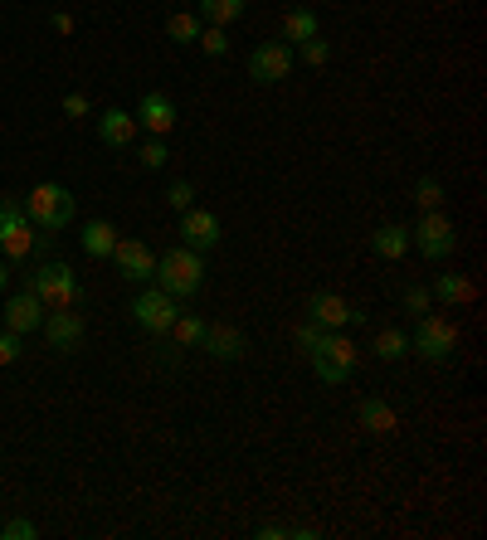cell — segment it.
Wrapping results in <instances>:
<instances>
[{"label": "cell", "instance_id": "cell-1", "mask_svg": "<svg viewBox=\"0 0 487 540\" xmlns=\"http://www.w3.org/2000/svg\"><path fill=\"white\" fill-rule=\"evenodd\" d=\"M151 278H156V288L161 292H171L176 302H186V297H195L200 283H205V258L181 244V249H171V253L156 258V273H151Z\"/></svg>", "mask_w": 487, "mask_h": 540}, {"label": "cell", "instance_id": "cell-2", "mask_svg": "<svg viewBox=\"0 0 487 540\" xmlns=\"http://www.w3.org/2000/svg\"><path fill=\"white\" fill-rule=\"evenodd\" d=\"M25 215H30V224L35 229H44V234H59V229H69L78 215L74 205V190L69 185H59V180H44V185H35L30 190V200H25Z\"/></svg>", "mask_w": 487, "mask_h": 540}, {"label": "cell", "instance_id": "cell-3", "mask_svg": "<svg viewBox=\"0 0 487 540\" xmlns=\"http://www.w3.org/2000/svg\"><path fill=\"white\" fill-rule=\"evenodd\" d=\"M307 360H312V370H317L322 385H346V380L356 375V346H351L341 331H327L322 346H317Z\"/></svg>", "mask_w": 487, "mask_h": 540}, {"label": "cell", "instance_id": "cell-4", "mask_svg": "<svg viewBox=\"0 0 487 540\" xmlns=\"http://www.w3.org/2000/svg\"><path fill=\"white\" fill-rule=\"evenodd\" d=\"M30 229L35 224H30L20 200H0V258L5 263H25L35 253V234Z\"/></svg>", "mask_w": 487, "mask_h": 540}, {"label": "cell", "instance_id": "cell-5", "mask_svg": "<svg viewBox=\"0 0 487 540\" xmlns=\"http://www.w3.org/2000/svg\"><path fill=\"white\" fill-rule=\"evenodd\" d=\"M410 249H419L424 258H434V263H444L453 249H458V229H453V219L444 210H424L419 224L410 229Z\"/></svg>", "mask_w": 487, "mask_h": 540}, {"label": "cell", "instance_id": "cell-6", "mask_svg": "<svg viewBox=\"0 0 487 540\" xmlns=\"http://www.w3.org/2000/svg\"><path fill=\"white\" fill-rule=\"evenodd\" d=\"M30 292H35L44 307H78V297H83L69 263H44L35 278H30Z\"/></svg>", "mask_w": 487, "mask_h": 540}, {"label": "cell", "instance_id": "cell-7", "mask_svg": "<svg viewBox=\"0 0 487 540\" xmlns=\"http://www.w3.org/2000/svg\"><path fill=\"white\" fill-rule=\"evenodd\" d=\"M410 351H419L424 360H449L458 351V326L449 317H439V312H424L410 336Z\"/></svg>", "mask_w": 487, "mask_h": 540}, {"label": "cell", "instance_id": "cell-8", "mask_svg": "<svg viewBox=\"0 0 487 540\" xmlns=\"http://www.w3.org/2000/svg\"><path fill=\"white\" fill-rule=\"evenodd\" d=\"M298 64V54H293V44H283V39H263L259 49L249 54V78L254 83H283L288 73Z\"/></svg>", "mask_w": 487, "mask_h": 540}, {"label": "cell", "instance_id": "cell-9", "mask_svg": "<svg viewBox=\"0 0 487 540\" xmlns=\"http://www.w3.org/2000/svg\"><path fill=\"white\" fill-rule=\"evenodd\" d=\"M132 317H137V326L142 331H151V336H166L171 331V322L181 317V302L171 297V292L161 288H147L137 302H132Z\"/></svg>", "mask_w": 487, "mask_h": 540}, {"label": "cell", "instance_id": "cell-10", "mask_svg": "<svg viewBox=\"0 0 487 540\" xmlns=\"http://www.w3.org/2000/svg\"><path fill=\"white\" fill-rule=\"evenodd\" d=\"M113 263H117V273H122L127 283H147L151 273H156V253H151L142 239H117Z\"/></svg>", "mask_w": 487, "mask_h": 540}, {"label": "cell", "instance_id": "cell-11", "mask_svg": "<svg viewBox=\"0 0 487 540\" xmlns=\"http://www.w3.org/2000/svg\"><path fill=\"white\" fill-rule=\"evenodd\" d=\"M44 336H49L54 351H78V341H83V317H78L74 307H49V312H44Z\"/></svg>", "mask_w": 487, "mask_h": 540}, {"label": "cell", "instance_id": "cell-12", "mask_svg": "<svg viewBox=\"0 0 487 540\" xmlns=\"http://www.w3.org/2000/svg\"><path fill=\"white\" fill-rule=\"evenodd\" d=\"M181 234H186V249L195 253H205V249H215L220 239H225V229H220V219L210 215V210H181Z\"/></svg>", "mask_w": 487, "mask_h": 540}, {"label": "cell", "instance_id": "cell-13", "mask_svg": "<svg viewBox=\"0 0 487 540\" xmlns=\"http://www.w3.org/2000/svg\"><path fill=\"white\" fill-rule=\"evenodd\" d=\"M44 326V302H39L35 292H15L10 302H5V331H15V336H30Z\"/></svg>", "mask_w": 487, "mask_h": 540}, {"label": "cell", "instance_id": "cell-14", "mask_svg": "<svg viewBox=\"0 0 487 540\" xmlns=\"http://www.w3.org/2000/svg\"><path fill=\"white\" fill-rule=\"evenodd\" d=\"M307 317L317 326H327V331H341L346 322H356L361 312H356L351 302H341L337 292H312V297H307Z\"/></svg>", "mask_w": 487, "mask_h": 540}, {"label": "cell", "instance_id": "cell-15", "mask_svg": "<svg viewBox=\"0 0 487 540\" xmlns=\"http://www.w3.org/2000/svg\"><path fill=\"white\" fill-rule=\"evenodd\" d=\"M132 117H137V127H147L151 137H166L176 127V103L166 93H142V103H137Z\"/></svg>", "mask_w": 487, "mask_h": 540}, {"label": "cell", "instance_id": "cell-16", "mask_svg": "<svg viewBox=\"0 0 487 540\" xmlns=\"http://www.w3.org/2000/svg\"><path fill=\"white\" fill-rule=\"evenodd\" d=\"M200 351H210L215 360H239V356H244V331H239V326H229V322L205 326Z\"/></svg>", "mask_w": 487, "mask_h": 540}, {"label": "cell", "instance_id": "cell-17", "mask_svg": "<svg viewBox=\"0 0 487 540\" xmlns=\"http://www.w3.org/2000/svg\"><path fill=\"white\" fill-rule=\"evenodd\" d=\"M98 137L108 146H132L137 142V117L122 108H108L103 117H98Z\"/></svg>", "mask_w": 487, "mask_h": 540}, {"label": "cell", "instance_id": "cell-18", "mask_svg": "<svg viewBox=\"0 0 487 540\" xmlns=\"http://www.w3.org/2000/svg\"><path fill=\"white\" fill-rule=\"evenodd\" d=\"M356 424L371 429V433H395L400 429V414H395L385 399H361V404H356Z\"/></svg>", "mask_w": 487, "mask_h": 540}, {"label": "cell", "instance_id": "cell-19", "mask_svg": "<svg viewBox=\"0 0 487 540\" xmlns=\"http://www.w3.org/2000/svg\"><path fill=\"white\" fill-rule=\"evenodd\" d=\"M78 244H83V253H88V258H113V249H117V229L108 224V219H93V224H83Z\"/></svg>", "mask_w": 487, "mask_h": 540}, {"label": "cell", "instance_id": "cell-20", "mask_svg": "<svg viewBox=\"0 0 487 540\" xmlns=\"http://www.w3.org/2000/svg\"><path fill=\"white\" fill-rule=\"evenodd\" d=\"M371 249L380 253V258H390V263H400V258L410 253V229H405V224H380Z\"/></svg>", "mask_w": 487, "mask_h": 540}, {"label": "cell", "instance_id": "cell-21", "mask_svg": "<svg viewBox=\"0 0 487 540\" xmlns=\"http://www.w3.org/2000/svg\"><path fill=\"white\" fill-rule=\"evenodd\" d=\"M278 35H283V44H293V49H298L302 39H312V35H317V15H312L307 5H293V10L283 15Z\"/></svg>", "mask_w": 487, "mask_h": 540}, {"label": "cell", "instance_id": "cell-22", "mask_svg": "<svg viewBox=\"0 0 487 540\" xmlns=\"http://www.w3.org/2000/svg\"><path fill=\"white\" fill-rule=\"evenodd\" d=\"M434 297H439V302H449V307H458V302H473V283H468V278H463V273H439V278H434Z\"/></svg>", "mask_w": 487, "mask_h": 540}, {"label": "cell", "instance_id": "cell-23", "mask_svg": "<svg viewBox=\"0 0 487 540\" xmlns=\"http://www.w3.org/2000/svg\"><path fill=\"white\" fill-rule=\"evenodd\" d=\"M375 356L380 360H405L410 356V336L395 331V326H380V331H375Z\"/></svg>", "mask_w": 487, "mask_h": 540}, {"label": "cell", "instance_id": "cell-24", "mask_svg": "<svg viewBox=\"0 0 487 540\" xmlns=\"http://www.w3.org/2000/svg\"><path fill=\"white\" fill-rule=\"evenodd\" d=\"M205 25H234L239 15H244V0H200V10H195Z\"/></svg>", "mask_w": 487, "mask_h": 540}, {"label": "cell", "instance_id": "cell-25", "mask_svg": "<svg viewBox=\"0 0 487 540\" xmlns=\"http://www.w3.org/2000/svg\"><path fill=\"white\" fill-rule=\"evenodd\" d=\"M205 326H210V322H200V317H190V312H181V317L171 322V336H176V346H186V351H195V346L205 341Z\"/></svg>", "mask_w": 487, "mask_h": 540}, {"label": "cell", "instance_id": "cell-26", "mask_svg": "<svg viewBox=\"0 0 487 540\" xmlns=\"http://www.w3.org/2000/svg\"><path fill=\"white\" fill-rule=\"evenodd\" d=\"M200 30H205V25H200V15H190V10H176V15L166 20V35L176 39V44H195Z\"/></svg>", "mask_w": 487, "mask_h": 540}, {"label": "cell", "instance_id": "cell-27", "mask_svg": "<svg viewBox=\"0 0 487 540\" xmlns=\"http://www.w3.org/2000/svg\"><path fill=\"white\" fill-rule=\"evenodd\" d=\"M293 54H302V64H307V69H327V59H332V44L312 35V39H302Z\"/></svg>", "mask_w": 487, "mask_h": 540}, {"label": "cell", "instance_id": "cell-28", "mask_svg": "<svg viewBox=\"0 0 487 540\" xmlns=\"http://www.w3.org/2000/svg\"><path fill=\"white\" fill-rule=\"evenodd\" d=\"M414 205H419V210H439V205H444V185L434 176H424L414 185Z\"/></svg>", "mask_w": 487, "mask_h": 540}, {"label": "cell", "instance_id": "cell-29", "mask_svg": "<svg viewBox=\"0 0 487 540\" xmlns=\"http://www.w3.org/2000/svg\"><path fill=\"white\" fill-rule=\"evenodd\" d=\"M195 44H200V49H205L210 59H225V54H229L225 25H205V30H200V39H195Z\"/></svg>", "mask_w": 487, "mask_h": 540}, {"label": "cell", "instance_id": "cell-30", "mask_svg": "<svg viewBox=\"0 0 487 540\" xmlns=\"http://www.w3.org/2000/svg\"><path fill=\"white\" fill-rule=\"evenodd\" d=\"M322 336H327V326H317L312 317H307V322H302L298 331H293V341H298V351H302V356H312V351L322 346Z\"/></svg>", "mask_w": 487, "mask_h": 540}, {"label": "cell", "instance_id": "cell-31", "mask_svg": "<svg viewBox=\"0 0 487 540\" xmlns=\"http://www.w3.org/2000/svg\"><path fill=\"white\" fill-rule=\"evenodd\" d=\"M429 307H434V292L424 288V283H410V288H405V312L419 317V312H429Z\"/></svg>", "mask_w": 487, "mask_h": 540}, {"label": "cell", "instance_id": "cell-32", "mask_svg": "<svg viewBox=\"0 0 487 540\" xmlns=\"http://www.w3.org/2000/svg\"><path fill=\"white\" fill-rule=\"evenodd\" d=\"M166 161H171V151H166V142H161V137H151V142L142 146V166H147V171H161Z\"/></svg>", "mask_w": 487, "mask_h": 540}, {"label": "cell", "instance_id": "cell-33", "mask_svg": "<svg viewBox=\"0 0 487 540\" xmlns=\"http://www.w3.org/2000/svg\"><path fill=\"white\" fill-rule=\"evenodd\" d=\"M166 205H171V210H190V205H195V190H190V180H176V185L166 190Z\"/></svg>", "mask_w": 487, "mask_h": 540}, {"label": "cell", "instance_id": "cell-34", "mask_svg": "<svg viewBox=\"0 0 487 540\" xmlns=\"http://www.w3.org/2000/svg\"><path fill=\"white\" fill-rule=\"evenodd\" d=\"M0 536H5V540H35V521L15 516V521H5V526H0Z\"/></svg>", "mask_w": 487, "mask_h": 540}, {"label": "cell", "instance_id": "cell-35", "mask_svg": "<svg viewBox=\"0 0 487 540\" xmlns=\"http://www.w3.org/2000/svg\"><path fill=\"white\" fill-rule=\"evenodd\" d=\"M20 341H25V336L0 331V365H15V360H20Z\"/></svg>", "mask_w": 487, "mask_h": 540}, {"label": "cell", "instance_id": "cell-36", "mask_svg": "<svg viewBox=\"0 0 487 540\" xmlns=\"http://www.w3.org/2000/svg\"><path fill=\"white\" fill-rule=\"evenodd\" d=\"M64 112H69V117H88V98H83V93H69V98H64Z\"/></svg>", "mask_w": 487, "mask_h": 540}, {"label": "cell", "instance_id": "cell-37", "mask_svg": "<svg viewBox=\"0 0 487 540\" xmlns=\"http://www.w3.org/2000/svg\"><path fill=\"white\" fill-rule=\"evenodd\" d=\"M54 30H59V35H74V15L59 10V15H54Z\"/></svg>", "mask_w": 487, "mask_h": 540}, {"label": "cell", "instance_id": "cell-38", "mask_svg": "<svg viewBox=\"0 0 487 540\" xmlns=\"http://www.w3.org/2000/svg\"><path fill=\"white\" fill-rule=\"evenodd\" d=\"M10 288V268H5V263H0V292Z\"/></svg>", "mask_w": 487, "mask_h": 540}]
</instances>
